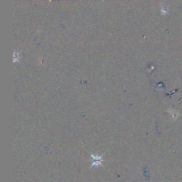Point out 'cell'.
Wrapping results in <instances>:
<instances>
[{
  "label": "cell",
  "mask_w": 182,
  "mask_h": 182,
  "mask_svg": "<svg viewBox=\"0 0 182 182\" xmlns=\"http://www.w3.org/2000/svg\"><path fill=\"white\" fill-rule=\"evenodd\" d=\"M103 155L104 154H102L100 156H95L94 154H90V156L93 158V164H91V166L90 167V168H92L93 167L103 166L102 162L103 160H102V158Z\"/></svg>",
  "instance_id": "obj_1"
}]
</instances>
